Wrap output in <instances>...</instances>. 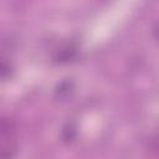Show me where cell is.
<instances>
[{
    "label": "cell",
    "mask_w": 159,
    "mask_h": 159,
    "mask_svg": "<svg viewBox=\"0 0 159 159\" xmlns=\"http://www.w3.org/2000/svg\"><path fill=\"white\" fill-rule=\"evenodd\" d=\"M72 91H73V81H71V80H65V81H62V82L58 84V87L56 88V94H57L58 97L63 98V97L70 96V94L72 93Z\"/></svg>",
    "instance_id": "cell-3"
},
{
    "label": "cell",
    "mask_w": 159,
    "mask_h": 159,
    "mask_svg": "<svg viewBox=\"0 0 159 159\" xmlns=\"http://www.w3.org/2000/svg\"><path fill=\"white\" fill-rule=\"evenodd\" d=\"M10 71H11L10 66H9L7 63H5V62L0 61V77H1V78L7 77V76L10 75Z\"/></svg>",
    "instance_id": "cell-5"
},
{
    "label": "cell",
    "mask_w": 159,
    "mask_h": 159,
    "mask_svg": "<svg viewBox=\"0 0 159 159\" xmlns=\"http://www.w3.org/2000/svg\"><path fill=\"white\" fill-rule=\"evenodd\" d=\"M76 56H77V47L75 45H68L58 51V53L56 55V61L65 63L72 61L73 58H76Z\"/></svg>",
    "instance_id": "cell-2"
},
{
    "label": "cell",
    "mask_w": 159,
    "mask_h": 159,
    "mask_svg": "<svg viewBox=\"0 0 159 159\" xmlns=\"http://www.w3.org/2000/svg\"><path fill=\"white\" fill-rule=\"evenodd\" d=\"M17 152L16 130L11 120L0 118V159H12Z\"/></svg>",
    "instance_id": "cell-1"
},
{
    "label": "cell",
    "mask_w": 159,
    "mask_h": 159,
    "mask_svg": "<svg viewBox=\"0 0 159 159\" xmlns=\"http://www.w3.org/2000/svg\"><path fill=\"white\" fill-rule=\"evenodd\" d=\"M76 134H77V129H76V125L72 124V123L66 124L62 129V139L66 143L72 142L76 138Z\"/></svg>",
    "instance_id": "cell-4"
}]
</instances>
